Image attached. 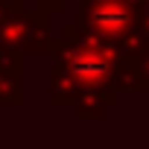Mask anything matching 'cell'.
Segmentation results:
<instances>
[{
  "label": "cell",
  "instance_id": "6da1fadb",
  "mask_svg": "<svg viewBox=\"0 0 149 149\" xmlns=\"http://www.w3.org/2000/svg\"><path fill=\"white\" fill-rule=\"evenodd\" d=\"M126 9H120L117 3H108V6H102L100 12H94V21L102 26V29H120L123 24H126Z\"/></svg>",
  "mask_w": 149,
  "mask_h": 149
}]
</instances>
